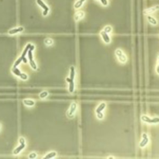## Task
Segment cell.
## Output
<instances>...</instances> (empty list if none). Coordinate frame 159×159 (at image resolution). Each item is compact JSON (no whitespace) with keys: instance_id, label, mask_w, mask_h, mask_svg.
Instances as JSON below:
<instances>
[{"instance_id":"1f68e13d","label":"cell","mask_w":159,"mask_h":159,"mask_svg":"<svg viewBox=\"0 0 159 159\" xmlns=\"http://www.w3.org/2000/svg\"><path fill=\"white\" fill-rule=\"evenodd\" d=\"M30 49L31 50H33L34 49V46L33 45H31L30 47Z\"/></svg>"},{"instance_id":"cb8c5ba5","label":"cell","mask_w":159,"mask_h":159,"mask_svg":"<svg viewBox=\"0 0 159 159\" xmlns=\"http://www.w3.org/2000/svg\"><path fill=\"white\" fill-rule=\"evenodd\" d=\"M32 51H33V50H31L30 49H29L28 51V54L29 61H31V60L33 59V53H32Z\"/></svg>"},{"instance_id":"d6a6232c","label":"cell","mask_w":159,"mask_h":159,"mask_svg":"<svg viewBox=\"0 0 159 159\" xmlns=\"http://www.w3.org/2000/svg\"><path fill=\"white\" fill-rule=\"evenodd\" d=\"M0 128H1V124H0Z\"/></svg>"},{"instance_id":"9c48e42d","label":"cell","mask_w":159,"mask_h":159,"mask_svg":"<svg viewBox=\"0 0 159 159\" xmlns=\"http://www.w3.org/2000/svg\"><path fill=\"white\" fill-rule=\"evenodd\" d=\"M84 15V13L82 11H79V12H77V13L75 14V15L74 16V19L75 20L77 21H79V20L81 19L82 18H83Z\"/></svg>"},{"instance_id":"ac0fdd59","label":"cell","mask_w":159,"mask_h":159,"mask_svg":"<svg viewBox=\"0 0 159 159\" xmlns=\"http://www.w3.org/2000/svg\"><path fill=\"white\" fill-rule=\"evenodd\" d=\"M12 71H13V72L16 75L19 76V77L21 75V72L17 68V67L13 66L12 69Z\"/></svg>"},{"instance_id":"d6986e66","label":"cell","mask_w":159,"mask_h":159,"mask_svg":"<svg viewBox=\"0 0 159 159\" xmlns=\"http://www.w3.org/2000/svg\"><path fill=\"white\" fill-rule=\"evenodd\" d=\"M75 76V68L74 67L72 66L71 67V74H70V79L71 80L74 79Z\"/></svg>"},{"instance_id":"7a4b0ae2","label":"cell","mask_w":159,"mask_h":159,"mask_svg":"<svg viewBox=\"0 0 159 159\" xmlns=\"http://www.w3.org/2000/svg\"><path fill=\"white\" fill-rule=\"evenodd\" d=\"M116 56L118 57L119 60L120 62H123V63H124L127 61V57L125 55V54H124L123 51L121 49H118L116 50Z\"/></svg>"},{"instance_id":"30bf717a","label":"cell","mask_w":159,"mask_h":159,"mask_svg":"<svg viewBox=\"0 0 159 159\" xmlns=\"http://www.w3.org/2000/svg\"><path fill=\"white\" fill-rule=\"evenodd\" d=\"M147 20H148L149 22L152 25L155 26V25L157 24H158L157 20H156L154 17H153L152 16L149 15H147Z\"/></svg>"},{"instance_id":"9a60e30c","label":"cell","mask_w":159,"mask_h":159,"mask_svg":"<svg viewBox=\"0 0 159 159\" xmlns=\"http://www.w3.org/2000/svg\"><path fill=\"white\" fill-rule=\"evenodd\" d=\"M56 155V152H52L49 153H48L46 156H45V157L43 158L44 159H51L55 157Z\"/></svg>"},{"instance_id":"8fae6325","label":"cell","mask_w":159,"mask_h":159,"mask_svg":"<svg viewBox=\"0 0 159 159\" xmlns=\"http://www.w3.org/2000/svg\"><path fill=\"white\" fill-rule=\"evenodd\" d=\"M86 1V0H77L75 3L74 5V7L76 9L80 8L83 5V4L84 2Z\"/></svg>"},{"instance_id":"2e32d148","label":"cell","mask_w":159,"mask_h":159,"mask_svg":"<svg viewBox=\"0 0 159 159\" xmlns=\"http://www.w3.org/2000/svg\"><path fill=\"white\" fill-rule=\"evenodd\" d=\"M31 45V43H28V44L27 45V46L26 47V48H25V49H24V52H23L22 54V56H21L23 57V58H24V57L25 56H26V54L27 53L28 51V50H29V49H30V47Z\"/></svg>"},{"instance_id":"484cf974","label":"cell","mask_w":159,"mask_h":159,"mask_svg":"<svg viewBox=\"0 0 159 159\" xmlns=\"http://www.w3.org/2000/svg\"><path fill=\"white\" fill-rule=\"evenodd\" d=\"M19 77L21 79L24 80H27L28 79V76H27V75L26 74L23 73H21V75L19 76Z\"/></svg>"},{"instance_id":"7c38bea8","label":"cell","mask_w":159,"mask_h":159,"mask_svg":"<svg viewBox=\"0 0 159 159\" xmlns=\"http://www.w3.org/2000/svg\"><path fill=\"white\" fill-rule=\"evenodd\" d=\"M76 108H77V104H76L75 102H74L72 103V105H71L70 110V111H69L68 112L69 116H72V115H73L74 112L75 111Z\"/></svg>"},{"instance_id":"7402d4cb","label":"cell","mask_w":159,"mask_h":159,"mask_svg":"<svg viewBox=\"0 0 159 159\" xmlns=\"http://www.w3.org/2000/svg\"><path fill=\"white\" fill-rule=\"evenodd\" d=\"M30 62V66H31V67L33 68L34 70H36L37 69V65L35 63L34 60H31V61H29Z\"/></svg>"},{"instance_id":"d4e9b609","label":"cell","mask_w":159,"mask_h":159,"mask_svg":"<svg viewBox=\"0 0 159 159\" xmlns=\"http://www.w3.org/2000/svg\"><path fill=\"white\" fill-rule=\"evenodd\" d=\"M104 31L105 32H106L107 33H110L112 31V28L109 26H106L105 29H104Z\"/></svg>"},{"instance_id":"3957f363","label":"cell","mask_w":159,"mask_h":159,"mask_svg":"<svg viewBox=\"0 0 159 159\" xmlns=\"http://www.w3.org/2000/svg\"><path fill=\"white\" fill-rule=\"evenodd\" d=\"M141 119L143 121L148 123H151V124H155L158 123L159 121V119L158 117H155L153 119H151L149 117H147L145 115H143L141 117Z\"/></svg>"},{"instance_id":"e0dca14e","label":"cell","mask_w":159,"mask_h":159,"mask_svg":"<svg viewBox=\"0 0 159 159\" xmlns=\"http://www.w3.org/2000/svg\"><path fill=\"white\" fill-rule=\"evenodd\" d=\"M149 142V139L147 137H144L143 140H142V142H140V147H144L146 145L147 143Z\"/></svg>"},{"instance_id":"83f0119b","label":"cell","mask_w":159,"mask_h":159,"mask_svg":"<svg viewBox=\"0 0 159 159\" xmlns=\"http://www.w3.org/2000/svg\"><path fill=\"white\" fill-rule=\"evenodd\" d=\"M37 156V154L35 153H32L30 154L29 157L30 159H34L36 158Z\"/></svg>"},{"instance_id":"277c9868","label":"cell","mask_w":159,"mask_h":159,"mask_svg":"<svg viewBox=\"0 0 159 159\" xmlns=\"http://www.w3.org/2000/svg\"><path fill=\"white\" fill-rule=\"evenodd\" d=\"M100 35L101 36V37H102V39L106 43H108L110 42V41H111L110 37H109V36L108 35V33H106V32H105L104 30L101 31L100 32Z\"/></svg>"},{"instance_id":"8992f818","label":"cell","mask_w":159,"mask_h":159,"mask_svg":"<svg viewBox=\"0 0 159 159\" xmlns=\"http://www.w3.org/2000/svg\"><path fill=\"white\" fill-rule=\"evenodd\" d=\"M159 9V5H156L155 6L152 7L151 8L149 9H147L146 10H145L144 11V13L145 14H149L152 13L153 12H155V11H156Z\"/></svg>"},{"instance_id":"ba28073f","label":"cell","mask_w":159,"mask_h":159,"mask_svg":"<svg viewBox=\"0 0 159 159\" xmlns=\"http://www.w3.org/2000/svg\"><path fill=\"white\" fill-rule=\"evenodd\" d=\"M25 146H26V144H21L19 146L17 147V148L13 151V154H15V155H17V154H19L20 152L24 148Z\"/></svg>"},{"instance_id":"603a6c76","label":"cell","mask_w":159,"mask_h":159,"mask_svg":"<svg viewBox=\"0 0 159 159\" xmlns=\"http://www.w3.org/2000/svg\"><path fill=\"white\" fill-rule=\"evenodd\" d=\"M48 92L47 91H43L42 92H41L39 94V96L41 98H44L45 97H46V96H48Z\"/></svg>"},{"instance_id":"5bb4252c","label":"cell","mask_w":159,"mask_h":159,"mask_svg":"<svg viewBox=\"0 0 159 159\" xmlns=\"http://www.w3.org/2000/svg\"><path fill=\"white\" fill-rule=\"evenodd\" d=\"M106 106V105L105 103H104V102L101 103V104L99 106V107H98L97 109H96V113L102 111V110H103V109L105 108Z\"/></svg>"},{"instance_id":"4fadbf2b","label":"cell","mask_w":159,"mask_h":159,"mask_svg":"<svg viewBox=\"0 0 159 159\" xmlns=\"http://www.w3.org/2000/svg\"><path fill=\"white\" fill-rule=\"evenodd\" d=\"M24 105L28 106H33L34 105V101L31 99H24Z\"/></svg>"},{"instance_id":"f1b7e54d","label":"cell","mask_w":159,"mask_h":159,"mask_svg":"<svg viewBox=\"0 0 159 159\" xmlns=\"http://www.w3.org/2000/svg\"><path fill=\"white\" fill-rule=\"evenodd\" d=\"M19 143L21 144H26L25 143V140L24 137H21L19 139Z\"/></svg>"},{"instance_id":"4316f807","label":"cell","mask_w":159,"mask_h":159,"mask_svg":"<svg viewBox=\"0 0 159 159\" xmlns=\"http://www.w3.org/2000/svg\"><path fill=\"white\" fill-rule=\"evenodd\" d=\"M100 1L103 5H104V6H107L108 5V2L107 0H100Z\"/></svg>"},{"instance_id":"52a82bcc","label":"cell","mask_w":159,"mask_h":159,"mask_svg":"<svg viewBox=\"0 0 159 159\" xmlns=\"http://www.w3.org/2000/svg\"><path fill=\"white\" fill-rule=\"evenodd\" d=\"M66 81L67 82L70 83V84H69V91H70V92L72 93L74 91V83L73 80H71L70 78L67 77Z\"/></svg>"},{"instance_id":"5b68a950","label":"cell","mask_w":159,"mask_h":159,"mask_svg":"<svg viewBox=\"0 0 159 159\" xmlns=\"http://www.w3.org/2000/svg\"><path fill=\"white\" fill-rule=\"evenodd\" d=\"M24 30V28L23 27H19L18 28H13L10 30L9 31L8 33L10 34H15L17 33H21Z\"/></svg>"},{"instance_id":"44dd1931","label":"cell","mask_w":159,"mask_h":159,"mask_svg":"<svg viewBox=\"0 0 159 159\" xmlns=\"http://www.w3.org/2000/svg\"><path fill=\"white\" fill-rule=\"evenodd\" d=\"M45 44H46L47 45H51L53 44V41L51 38H47L46 39H45Z\"/></svg>"},{"instance_id":"4dcf8cb0","label":"cell","mask_w":159,"mask_h":159,"mask_svg":"<svg viewBox=\"0 0 159 159\" xmlns=\"http://www.w3.org/2000/svg\"><path fill=\"white\" fill-rule=\"evenodd\" d=\"M22 61L24 62V63H27V58H26V57H24V58H23V60H22Z\"/></svg>"},{"instance_id":"6da1fadb","label":"cell","mask_w":159,"mask_h":159,"mask_svg":"<svg viewBox=\"0 0 159 159\" xmlns=\"http://www.w3.org/2000/svg\"><path fill=\"white\" fill-rule=\"evenodd\" d=\"M36 2L41 8L43 9V15L46 16L48 14V11L49 10V9L48 6L46 5V4L44 3V2L43 0H36Z\"/></svg>"},{"instance_id":"ffe728a7","label":"cell","mask_w":159,"mask_h":159,"mask_svg":"<svg viewBox=\"0 0 159 159\" xmlns=\"http://www.w3.org/2000/svg\"><path fill=\"white\" fill-rule=\"evenodd\" d=\"M22 60H23V57L22 56H21L19 58H18L17 61H16L15 62V63L14 64V66H14V67H17L18 65H19L20 63H21V62L22 61Z\"/></svg>"},{"instance_id":"f546056e","label":"cell","mask_w":159,"mask_h":159,"mask_svg":"<svg viewBox=\"0 0 159 159\" xmlns=\"http://www.w3.org/2000/svg\"><path fill=\"white\" fill-rule=\"evenodd\" d=\"M97 117H98L99 119H101L103 117V114L101 112H99L97 113Z\"/></svg>"}]
</instances>
